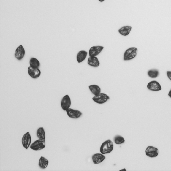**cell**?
Returning <instances> with one entry per match:
<instances>
[{
	"mask_svg": "<svg viewBox=\"0 0 171 171\" xmlns=\"http://www.w3.org/2000/svg\"><path fill=\"white\" fill-rule=\"evenodd\" d=\"M114 144L110 140H108L104 142L100 146V151L103 154L110 153L113 150Z\"/></svg>",
	"mask_w": 171,
	"mask_h": 171,
	"instance_id": "1",
	"label": "cell"
},
{
	"mask_svg": "<svg viewBox=\"0 0 171 171\" xmlns=\"http://www.w3.org/2000/svg\"><path fill=\"white\" fill-rule=\"evenodd\" d=\"M138 49L134 47L129 48L125 51L124 55V60L129 61L134 58L137 55Z\"/></svg>",
	"mask_w": 171,
	"mask_h": 171,
	"instance_id": "2",
	"label": "cell"
},
{
	"mask_svg": "<svg viewBox=\"0 0 171 171\" xmlns=\"http://www.w3.org/2000/svg\"><path fill=\"white\" fill-rule=\"evenodd\" d=\"M110 99L109 96L106 94L100 93L95 95L92 98V100L95 102L99 104H103L106 102Z\"/></svg>",
	"mask_w": 171,
	"mask_h": 171,
	"instance_id": "3",
	"label": "cell"
},
{
	"mask_svg": "<svg viewBox=\"0 0 171 171\" xmlns=\"http://www.w3.org/2000/svg\"><path fill=\"white\" fill-rule=\"evenodd\" d=\"M45 140L39 139L32 143L30 146V148L34 151L41 150L45 148Z\"/></svg>",
	"mask_w": 171,
	"mask_h": 171,
	"instance_id": "4",
	"label": "cell"
},
{
	"mask_svg": "<svg viewBox=\"0 0 171 171\" xmlns=\"http://www.w3.org/2000/svg\"><path fill=\"white\" fill-rule=\"evenodd\" d=\"M159 153L158 149L153 146H148L146 149V155L149 157H156L158 156Z\"/></svg>",
	"mask_w": 171,
	"mask_h": 171,
	"instance_id": "5",
	"label": "cell"
},
{
	"mask_svg": "<svg viewBox=\"0 0 171 171\" xmlns=\"http://www.w3.org/2000/svg\"><path fill=\"white\" fill-rule=\"evenodd\" d=\"M71 102L70 97L68 95H66L63 98L61 101V108L64 111L70 108L71 106Z\"/></svg>",
	"mask_w": 171,
	"mask_h": 171,
	"instance_id": "6",
	"label": "cell"
},
{
	"mask_svg": "<svg viewBox=\"0 0 171 171\" xmlns=\"http://www.w3.org/2000/svg\"><path fill=\"white\" fill-rule=\"evenodd\" d=\"M28 73L29 76L34 79L38 78L41 75V71L39 68H33L31 66L28 67Z\"/></svg>",
	"mask_w": 171,
	"mask_h": 171,
	"instance_id": "7",
	"label": "cell"
},
{
	"mask_svg": "<svg viewBox=\"0 0 171 171\" xmlns=\"http://www.w3.org/2000/svg\"><path fill=\"white\" fill-rule=\"evenodd\" d=\"M68 116L73 119H77L79 118L82 115L81 111L77 110H75L69 108L66 111Z\"/></svg>",
	"mask_w": 171,
	"mask_h": 171,
	"instance_id": "8",
	"label": "cell"
},
{
	"mask_svg": "<svg viewBox=\"0 0 171 171\" xmlns=\"http://www.w3.org/2000/svg\"><path fill=\"white\" fill-rule=\"evenodd\" d=\"M31 139L30 133L28 132L23 136L22 139V143L24 148L27 149L30 146Z\"/></svg>",
	"mask_w": 171,
	"mask_h": 171,
	"instance_id": "9",
	"label": "cell"
},
{
	"mask_svg": "<svg viewBox=\"0 0 171 171\" xmlns=\"http://www.w3.org/2000/svg\"><path fill=\"white\" fill-rule=\"evenodd\" d=\"M104 48V47L100 45L93 46L89 50V54L90 57H96L102 51Z\"/></svg>",
	"mask_w": 171,
	"mask_h": 171,
	"instance_id": "10",
	"label": "cell"
},
{
	"mask_svg": "<svg viewBox=\"0 0 171 171\" xmlns=\"http://www.w3.org/2000/svg\"><path fill=\"white\" fill-rule=\"evenodd\" d=\"M148 89L153 91H157L162 90L161 86L159 83L156 81L149 82L147 85Z\"/></svg>",
	"mask_w": 171,
	"mask_h": 171,
	"instance_id": "11",
	"label": "cell"
},
{
	"mask_svg": "<svg viewBox=\"0 0 171 171\" xmlns=\"http://www.w3.org/2000/svg\"><path fill=\"white\" fill-rule=\"evenodd\" d=\"M25 54V51L22 45H20L16 49L15 53V58L19 61L22 59Z\"/></svg>",
	"mask_w": 171,
	"mask_h": 171,
	"instance_id": "12",
	"label": "cell"
},
{
	"mask_svg": "<svg viewBox=\"0 0 171 171\" xmlns=\"http://www.w3.org/2000/svg\"><path fill=\"white\" fill-rule=\"evenodd\" d=\"M104 155L101 153L93 154L92 156V159L94 164H97L102 162L106 158V157Z\"/></svg>",
	"mask_w": 171,
	"mask_h": 171,
	"instance_id": "13",
	"label": "cell"
},
{
	"mask_svg": "<svg viewBox=\"0 0 171 171\" xmlns=\"http://www.w3.org/2000/svg\"><path fill=\"white\" fill-rule=\"evenodd\" d=\"M87 63L89 66L94 67H97L100 64L99 61L96 57H90L88 59Z\"/></svg>",
	"mask_w": 171,
	"mask_h": 171,
	"instance_id": "14",
	"label": "cell"
},
{
	"mask_svg": "<svg viewBox=\"0 0 171 171\" xmlns=\"http://www.w3.org/2000/svg\"><path fill=\"white\" fill-rule=\"evenodd\" d=\"M132 27L129 26H126L120 28L118 31L120 34L124 36L129 35L132 29Z\"/></svg>",
	"mask_w": 171,
	"mask_h": 171,
	"instance_id": "15",
	"label": "cell"
},
{
	"mask_svg": "<svg viewBox=\"0 0 171 171\" xmlns=\"http://www.w3.org/2000/svg\"><path fill=\"white\" fill-rule=\"evenodd\" d=\"M88 52L85 50H82L79 51L77 56V60L78 63H81L86 58Z\"/></svg>",
	"mask_w": 171,
	"mask_h": 171,
	"instance_id": "16",
	"label": "cell"
},
{
	"mask_svg": "<svg viewBox=\"0 0 171 171\" xmlns=\"http://www.w3.org/2000/svg\"><path fill=\"white\" fill-rule=\"evenodd\" d=\"M89 89L92 94L94 95H97L101 93V89L99 86L96 85L89 86Z\"/></svg>",
	"mask_w": 171,
	"mask_h": 171,
	"instance_id": "17",
	"label": "cell"
},
{
	"mask_svg": "<svg viewBox=\"0 0 171 171\" xmlns=\"http://www.w3.org/2000/svg\"><path fill=\"white\" fill-rule=\"evenodd\" d=\"M49 163V161L45 158L41 156L39 160V165L42 169H45L48 166Z\"/></svg>",
	"mask_w": 171,
	"mask_h": 171,
	"instance_id": "18",
	"label": "cell"
},
{
	"mask_svg": "<svg viewBox=\"0 0 171 171\" xmlns=\"http://www.w3.org/2000/svg\"><path fill=\"white\" fill-rule=\"evenodd\" d=\"M37 135L39 139L45 140V132L43 127H40L37 131Z\"/></svg>",
	"mask_w": 171,
	"mask_h": 171,
	"instance_id": "19",
	"label": "cell"
},
{
	"mask_svg": "<svg viewBox=\"0 0 171 171\" xmlns=\"http://www.w3.org/2000/svg\"><path fill=\"white\" fill-rule=\"evenodd\" d=\"M159 72L157 69H153L149 70L148 72V76L151 78H156L158 77Z\"/></svg>",
	"mask_w": 171,
	"mask_h": 171,
	"instance_id": "20",
	"label": "cell"
},
{
	"mask_svg": "<svg viewBox=\"0 0 171 171\" xmlns=\"http://www.w3.org/2000/svg\"><path fill=\"white\" fill-rule=\"evenodd\" d=\"M29 65L32 67L39 68L40 66V63L36 58H32L29 61Z\"/></svg>",
	"mask_w": 171,
	"mask_h": 171,
	"instance_id": "21",
	"label": "cell"
},
{
	"mask_svg": "<svg viewBox=\"0 0 171 171\" xmlns=\"http://www.w3.org/2000/svg\"><path fill=\"white\" fill-rule=\"evenodd\" d=\"M114 141L115 143L117 145H120L124 143L125 140L122 136L117 135L114 138Z\"/></svg>",
	"mask_w": 171,
	"mask_h": 171,
	"instance_id": "22",
	"label": "cell"
},
{
	"mask_svg": "<svg viewBox=\"0 0 171 171\" xmlns=\"http://www.w3.org/2000/svg\"><path fill=\"white\" fill-rule=\"evenodd\" d=\"M167 74L168 78L171 81V71H167Z\"/></svg>",
	"mask_w": 171,
	"mask_h": 171,
	"instance_id": "23",
	"label": "cell"
},
{
	"mask_svg": "<svg viewBox=\"0 0 171 171\" xmlns=\"http://www.w3.org/2000/svg\"><path fill=\"white\" fill-rule=\"evenodd\" d=\"M168 95L171 98V89L170 90L169 92H168Z\"/></svg>",
	"mask_w": 171,
	"mask_h": 171,
	"instance_id": "24",
	"label": "cell"
},
{
	"mask_svg": "<svg viewBox=\"0 0 171 171\" xmlns=\"http://www.w3.org/2000/svg\"><path fill=\"white\" fill-rule=\"evenodd\" d=\"M98 1L101 2H102L105 1V0H98Z\"/></svg>",
	"mask_w": 171,
	"mask_h": 171,
	"instance_id": "25",
	"label": "cell"
},
{
	"mask_svg": "<svg viewBox=\"0 0 171 171\" xmlns=\"http://www.w3.org/2000/svg\"><path fill=\"white\" fill-rule=\"evenodd\" d=\"M120 171H126V170L125 168H124V169H122L121 170H120Z\"/></svg>",
	"mask_w": 171,
	"mask_h": 171,
	"instance_id": "26",
	"label": "cell"
}]
</instances>
